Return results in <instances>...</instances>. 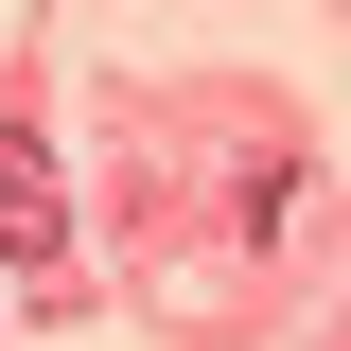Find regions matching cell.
Returning a JSON list of instances; mask_svg holds the SVG:
<instances>
[{"instance_id": "obj_1", "label": "cell", "mask_w": 351, "mask_h": 351, "mask_svg": "<svg viewBox=\"0 0 351 351\" xmlns=\"http://www.w3.org/2000/svg\"><path fill=\"white\" fill-rule=\"evenodd\" d=\"M53 246H71V193H53L36 123H0V263H18V281H53Z\"/></svg>"}]
</instances>
